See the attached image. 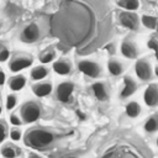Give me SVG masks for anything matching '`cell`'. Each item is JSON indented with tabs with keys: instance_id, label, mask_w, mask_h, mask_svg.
Instances as JSON below:
<instances>
[{
	"instance_id": "obj_5",
	"label": "cell",
	"mask_w": 158,
	"mask_h": 158,
	"mask_svg": "<svg viewBox=\"0 0 158 158\" xmlns=\"http://www.w3.org/2000/svg\"><path fill=\"white\" fill-rule=\"evenodd\" d=\"M41 36H42V32L38 23L31 22L22 28L20 33V41L23 43H35L41 38Z\"/></svg>"
},
{
	"instance_id": "obj_10",
	"label": "cell",
	"mask_w": 158,
	"mask_h": 158,
	"mask_svg": "<svg viewBox=\"0 0 158 158\" xmlns=\"http://www.w3.org/2000/svg\"><path fill=\"white\" fill-rule=\"evenodd\" d=\"M143 101L148 107H156L158 106V84L151 83L144 93H143Z\"/></svg>"
},
{
	"instance_id": "obj_6",
	"label": "cell",
	"mask_w": 158,
	"mask_h": 158,
	"mask_svg": "<svg viewBox=\"0 0 158 158\" xmlns=\"http://www.w3.org/2000/svg\"><path fill=\"white\" fill-rule=\"evenodd\" d=\"M78 69L80 70V73H83L84 75L96 79L101 75L102 73V68L101 65L95 62V60H89V59H81L78 62Z\"/></svg>"
},
{
	"instance_id": "obj_4",
	"label": "cell",
	"mask_w": 158,
	"mask_h": 158,
	"mask_svg": "<svg viewBox=\"0 0 158 158\" xmlns=\"http://www.w3.org/2000/svg\"><path fill=\"white\" fill-rule=\"evenodd\" d=\"M32 57L27 53H16L12 56V58L9 62V69L12 73H19L28 67L32 65Z\"/></svg>"
},
{
	"instance_id": "obj_32",
	"label": "cell",
	"mask_w": 158,
	"mask_h": 158,
	"mask_svg": "<svg viewBox=\"0 0 158 158\" xmlns=\"http://www.w3.org/2000/svg\"><path fill=\"white\" fill-rule=\"evenodd\" d=\"M153 73H154V75H156V77H158V64H157V65H154Z\"/></svg>"
},
{
	"instance_id": "obj_12",
	"label": "cell",
	"mask_w": 158,
	"mask_h": 158,
	"mask_svg": "<svg viewBox=\"0 0 158 158\" xmlns=\"http://www.w3.org/2000/svg\"><path fill=\"white\" fill-rule=\"evenodd\" d=\"M31 89H32V93L37 98H44V96H48L52 93L53 85L49 80H43V81H38V83L33 84Z\"/></svg>"
},
{
	"instance_id": "obj_2",
	"label": "cell",
	"mask_w": 158,
	"mask_h": 158,
	"mask_svg": "<svg viewBox=\"0 0 158 158\" xmlns=\"http://www.w3.org/2000/svg\"><path fill=\"white\" fill-rule=\"evenodd\" d=\"M42 115V106L40 102L35 100L26 101L20 107V116L22 123H33Z\"/></svg>"
},
{
	"instance_id": "obj_9",
	"label": "cell",
	"mask_w": 158,
	"mask_h": 158,
	"mask_svg": "<svg viewBox=\"0 0 158 158\" xmlns=\"http://www.w3.org/2000/svg\"><path fill=\"white\" fill-rule=\"evenodd\" d=\"M137 83L136 80L131 77V75H125L123 77V84H122V88L120 90V99L121 100H126L128 98H131L136 91H137Z\"/></svg>"
},
{
	"instance_id": "obj_21",
	"label": "cell",
	"mask_w": 158,
	"mask_h": 158,
	"mask_svg": "<svg viewBox=\"0 0 158 158\" xmlns=\"http://www.w3.org/2000/svg\"><path fill=\"white\" fill-rule=\"evenodd\" d=\"M121 9L126 10V11H131V12H135L136 10L139 9L141 4L138 0H118L116 2Z\"/></svg>"
},
{
	"instance_id": "obj_33",
	"label": "cell",
	"mask_w": 158,
	"mask_h": 158,
	"mask_svg": "<svg viewBox=\"0 0 158 158\" xmlns=\"http://www.w3.org/2000/svg\"><path fill=\"white\" fill-rule=\"evenodd\" d=\"M59 158H77L75 156H62V157H59Z\"/></svg>"
},
{
	"instance_id": "obj_1",
	"label": "cell",
	"mask_w": 158,
	"mask_h": 158,
	"mask_svg": "<svg viewBox=\"0 0 158 158\" xmlns=\"http://www.w3.org/2000/svg\"><path fill=\"white\" fill-rule=\"evenodd\" d=\"M57 138H58V135L53 130H49L46 127L30 128L25 135L26 144L37 149H44L49 147Z\"/></svg>"
},
{
	"instance_id": "obj_15",
	"label": "cell",
	"mask_w": 158,
	"mask_h": 158,
	"mask_svg": "<svg viewBox=\"0 0 158 158\" xmlns=\"http://www.w3.org/2000/svg\"><path fill=\"white\" fill-rule=\"evenodd\" d=\"M126 65L117 58H110L107 60V70L112 77H118L123 74Z\"/></svg>"
},
{
	"instance_id": "obj_29",
	"label": "cell",
	"mask_w": 158,
	"mask_h": 158,
	"mask_svg": "<svg viewBox=\"0 0 158 158\" xmlns=\"http://www.w3.org/2000/svg\"><path fill=\"white\" fill-rule=\"evenodd\" d=\"M10 58V51L6 47H2V49L0 51V62H5Z\"/></svg>"
},
{
	"instance_id": "obj_27",
	"label": "cell",
	"mask_w": 158,
	"mask_h": 158,
	"mask_svg": "<svg viewBox=\"0 0 158 158\" xmlns=\"http://www.w3.org/2000/svg\"><path fill=\"white\" fill-rule=\"evenodd\" d=\"M7 133H9V131H7L6 122L0 120V143H2L5 141V138L7 137Z\"/></svg>"
},
{
	"instance_id": "obj_25",
	"label": "cell",
	"mask_w": 158,
	"mask_h": 158,
	"mask_svg": "<svg viewBox=\"0 0 158 158\" xmlns=\"http://www.w3.org/2000/svg\"><path fill=\"white\" fill-rule=\"evenodd\" d=\"M147 47L153 51L154 56H156V59L158 60V40L156 37H151L148 41H147Z\"/></svg>"
},
{
	"instance_id": "obj_37",
	"label": "cell",
	"mask_w": 158,
	"mask_h": 158,
	"mask_svg": "<svg viewBox=\"0 0 158 158\" xmlns=\"http://www.w3.org/2000/svg\"><path fill=\"white\" fill-rule=\"evenodd\" d=\"M0 99H1V98H0Z\"/></svg>"
},
{
	"instance_id": "obj_18",
	"label": "cell",
	"mask_w": 158,
	"mask_h": 158,
	"mask_svg": "<svg viewBox=\"0 0 158 158\" xmlns=\"http://www.w3.org/2000/svg\"><path fill=\"white\" fill-rule=\"evenodd\" d=\"M49 74V69L46 65H35L31 69V79L33 81H41L42 79H44L47 75Z\"/></svg>"
},
{
	"instance_id": "obj_28",
	"label": "cell",
	"mask_w": 158,
	"mask_h": 158,
	"mask_svg": "<svg viewBox=\"0 0 158 158\" xmlns=\"http://www.w3.org/2000/svg\"><path fill=\"white\" fill-rule=\"evenodd\" d=\"M10 123H11L14 127H19V126L23 125L21 117H19L16 114H11V115H10Z\"/></svg>"
},
{
	"instance_id": "obj_20",
	"label": "cell",
	"mask_w": 158,
	"mask_h": 158,
	"mask_svg": "<svg viewBox=\"0 0 158 158\" xmlns=\"http://www.w3.org/2000/svg\"><path fill=\"white\" fill-rule=\"evenodd\" d=\"M143 128L147 133H156L158 131V112H154L153 115L148 116L143 125Z\"/></svg>"
},
{
	"instance_id": "obj_36",
	"label": "cell",
	"mask_w": 158,
	"mask_h": 158,
	"mask_svg": "<svg viewBox=\"0 0 158 158\" xmlns=\"http://www.w3.org/2000/svg\"><path fill=\"white\" fill-rule=\"evenodd\" d=\"M1 49H2V46H1V43H0V51H1Z\"/></svg>"
},
{
	"instance_id": "obj_13",
	"label": "cell",
	"mask_w": 158,
	"mask_h": 158,
	"mask_svg": "<svg viewBox=\"0 0 158 158\" xmlns=\"http://www.w3.org/2000/svg\"><path fill=\"white\" fill-rule=\"evenodd\" d=\"M72 63L68 60V59H58L56 62H53V65H52V69L59 74V75H68L72 73Z\"/></svg>"
},
{
	"instance_id": "obj_8",
	"label": "cell",
	"mask_w": 158,
	"mask_h": 158,
	"mask_svg": "<svg viewBox=\"0 0 158 158\" xmlns=\"http://www.w3.org/2000/svg\"><path fill=\"white\" fill-rule=\"evenodd\" d=\"M120 52L127 59H136V58H138L139 48L135 41L130 40V38H125L120 44Z\"/></svg>"
},
{
	"instance_id": "obj_30",
	"label": "cell",
	"mask_w": 158,
	"mask_h": 158,
	"mask_svg": "<svg viewBox=\"0 0 158 158\" xmlns=\"http://www.w3.org/2000/svg\"><path fill=\"white\" fill-rule=\"evenodd\" d=\"M5 79H6V75H5L4 70H2V69H0V86H1V85H4Z\"/></svg>"
},
{
	"instance_id": "obj_26",
	"label": "cell",
	"mask_w": 158,
	"mask_h": 158,
	"mask_svg": "<svg viewBox=\"0 0 158 158\" xmlns=\"http://www.w3.org/2000/svg\"><path fill=\"white\" fill-rule=\"evenodd\" d=\"M9 136H10V138H11L14 142H19V141L22 138V131H21L20 128H17V127H14V128L10 130Z\"/></svg>"
},
{
	"instance_id": "obj_34",
	"label": "cell",
	"mask_w": 158,
	"mask_h": 158,
	"mask_svg": "<svg viewBox=\"0 0 158 158\" xmlns=\"http://www.w3.org/2000/svg\"><path fill=\"white\" fill-rule=\"evenodd\" d=\"M156 144H157V147H158V137H157V139H156Z\"/></svg>"
},
{
	"instance_id": "obj_3",
	"label": "cell",
	"mask_w": 158,
	"mask_h": 158,
	"mask_svg": "<svg viewBox=\"0 0 158 158\" xmlns=\"http://www.w3.org/2000/svg\"><path fill=\"white\" fill-rule=\"evenodd\" d=\"M136 77L142 81H149L153 79V67L147 58H138L135 63Z\"/></svg>"
},
{
	"instance_id": "obj_35",
	"label": "cell",
	"mask_w": 158,
	"mask_h": 158,
	"mask_svg": "<svg viewBox=\"0 0 158 158\" xmlns=\"http://www.w3.org/2000/svg\"><path fill=\"white\" fill-rule=\"evenodd\" d=\"M1 111H2V109H1V106H0V115H1Z\"/></svg>"
},
{
	"instance_id": "obj_11",
	"label": "cell",
	"mask_w": 158,
	"mask_h": 158,
	"mask_svg": "<svg viewBox=\"0 0 158 158\" xmlns=\"http://www.w3.org/2000/svg\"><path fill=\"white\" fill-rule=\"evenodd\" d=\"M73 91H74V84L72 81H62L60 84H58L56 89V95L59 101L67 102L69 101Z\"/></svg>"
},
{
	"instance_id": "obj_17",
	"label": "cell",
	"mask_w": 158,
	"mask_h": 158,
	"mask_svg": "<svg viewBox=\"0 0 158 158\" xmlns=\"http://www.w3.org/2000/svg\"><path fill=\"white\" fill-rule=\"evenodd\" d=\"M0 153L4 158H16L20 156L21 151L17 146H15L12 143H5L4 146H1Z\"/></svg>"
},
{
	"instance_id": "obj_7",
	"label": "cell",
	"mask_w": 158,
	"mask_h": 158,
	"mask_svg": "<svg viewBox=\"0 0 158 158\" xmlns=\"http://www.w3.org/2000/svg\"><path fill=\"white\" fill-rule=\"evenodd\" d=\"M118 21L120 23L131 30V31H138L139 30V17L137 16L136 12H131V11H121L118 14Z\"/></svg>"
},
{
	"instance_id": "obj_14",
	"label": "cell",
	"mask_w": 158,
	"mask_h": 158,
	"mask_svg": "<svg viewBox=\"0 0 158 158\" xmlns=\"http://www.w3.org/2000/svg\"><path fill=\"white\" fill-rule=\"evenodd\" d=\"M91 89H93V93L95 95V98L100 101H106L109 99V89H107V85L102 81H95L93 85H91Z\"/></svg>"
},
{
	"instance_id": "obj_24",
	"label": "cell",
	"mask_w": 158,
	"mask_h": 158,
	"mask_svg": "<svg viewBox=\"0 0 158 158\" xmlns=\"http://www.w3.org/2000/svg\"><path fill=\"white\" fill-rule=\"evenodd\" d=\"M19 98H17V95L16 94H9L7 96H6V110H12L16 105H17V100Z\"/></svg>"
},
{
	"instance_id": "obj_16",
	"label": "cell",
	"mask_w": 158,
	"mask_h": 158,
	"mask_svg": "<svg viewBox=\"0 0 158 158\" xmlns=\"http://www.w3.org/2000/svg\"><path fill=\"white\" fill-rule=\"evenodd\" d=\"M26 83H27V79L23 74H16L9 79V88H10V90L16 93V91L22 90L25 88Z\"/></svg>"
},
{
	"instance_id": "obj_22",
	"label": "cell",
	"mask_w": 158,
	"mask_h": 158,
	"mask_svg": "<svg viewBox=\"0 0 158 158\" xmlns=\"http://www.w3.org/2000/svg\"><path fill=\"white\" fill-rule=\"evenodd\" d=\"M139 22L148 30H154L158 25V20L156 16H152V15H142Z\"/></svg>"
},
{
	"instance_id": "obj_23",
	"label": "cell",
	"mask_w": 158,
	"mask_h": 158,
	"mask_svg": "<svg viewBox=\"0 0 158 158\" xmlns=\"http://www.w3.org/2000/svg\"><path fill=\"white\" fill-rule=\"evenodd\" d=\"M56 56H57L56 51H53V49H46V51H43V52L40 54L38 59H40V62H41L42 65H43V64H48V63L53 62V60L56 59Z\"/></svg>"
},
{
	"instance_id": "obj_19",
	"label": "cell",
	"mask_w": 158,
	"mask_h": 158,
	"mask_svg": "<svg viewBox=\"0 0 158 158\" xmlns=\"http://www.w3.org/2000/svg\"><path fill=\"white\" fill-rule=\"evenodd\" d=\"M141 111H142L141 105H139L137 101H135V100L128 101V102L126 104V106H125V112H126V115H127L128 117H131V118L138 117V116L141 115Z\"/></svg>"
},
{
	"instance_id": "obj_31",
	"label": "cell",
	"mask_w": 158,
	"mask_h": 158,
	"mask_svg": "<svg viewBox=\"0 0 158 158\" xmlns=\"http://www.w3.org/2000/svg\"><path fill=\"white\" fill-rule=\"evenodd\" d=\"M28 158H42L40 154H37V153H30L28 154Z\"/></svg>"
}]
</instances>
